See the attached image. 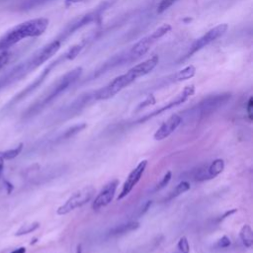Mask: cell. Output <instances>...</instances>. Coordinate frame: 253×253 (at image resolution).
I'll return each mask as SVG.
<instances>
[{"mask_svg":"<svg viewBox=\"0 0 253 253\" xmlns=\"http://www.w3.org/2000/svg\"><path fill=\"white\" fill-rule=\"evenodd\" d=\"M158 61H159V57L157 55H153L147 58L146 60L134 65L126 73L117 76L111 82H109L105 87L94 92V99L108 100L114 97L119 92H121L124 88L127 87L132 82H134L137 78L142 77L148 74L149 72H151L158 64Z\"/></svg>","mask_w":253,"mask_h":253,"instance_id":"1","label":"cell"},{"mask_svg":"<svg viewBox=\"0 0 253 253\" xmlns=\"http://www.w3.org/2000/svg\"><path fill=\"white\" fill-rule=\"evenodd\" d=\"M48 23L46 18H36L14 26L0 38V51L8 50L24 39L42 36L46 31Z\"/></svg>","mask_w":253,"mask_h":253,"instance_id":"2","label":"cell"},{"mask_svg":"<svg viewBox=\"0 0 253 253\" xmlns=\"http://www.w3.org/2000/svg\"><path fill=\"white\" fill-rule=\"evenodd\" d=\"M82 67H75L74 69L66 72L60 78H58L52 86L37 101L35 102L24 114V118L29 119L40 113L46 105L55 100L64 91H66L72 84H74L82 74Z\"/></svg>","mask_w":253,"mask_h":253,"instance_id":"3","label":"cell"},{"mask_svg":"<svg viewBox=\"0 0 253 253\" xmlns=\"http://www.w3.org/2000/svg\"><path fill=\"white\" fill-rule=\"evenodd\" d=\"M83 48V44H75L73 46H71L69 49H67L64 53H62L60 56H58L56 59H54L53 61H51L42 71V73L30 84L28 85L25 89H23L21 92H19L7 105V107H12L13 105L19 103L20 101L24 100L27 96H29L31 93H33L36 89H38L42 84V82L45 80V78L48 76V74L51 72V70L56 67L57 65L67 61V60H72L74 59L78 54L79 52L82 50Z\"/></svg>","mask_w":253,"mask_h":253,"instance_id":"4","label":"cell"},{"mask_svg":"<svg viewBox=\"0 0 253 253\" xmlns=\"http://www.w3.org/2000/svg\"><path fill=\"white\" fill-rule=\"evenodd\" d=\"M115 1L116 0H105V1L101 2L93 10L89 11L88 13L74 18L71 22H69L65 26V28L61 31V33L58 35V37L56 39L62 42L66 39H68L71 35H73L76 31L82 29L83 27L88 26L94 22H100L105 11L108 8H110L115 3Z\"/></svg>","mask_w":253,"mask_h":253,"instance_id":"5","label":"cell"},{"mask_svg":"<svg viewBox=\"0 0 253 253\" xmlns=\"http://www.w3.org/2000/svg\"><path fill=\"white\" fill-rule=\"evenodd\" d=\"M230 97V93H220L208 96L204 98L201 102H199L196 106H194L191 109V112L194 113L197 118L203 119L211 115L224 104H226Z\"/></svg>","mask_w":253,"mask_h":253,"instance_id":"6","label":"cell"},{"mask_svg":"<svg viewBox=\"0 0 253 253\" xmlns=\"http://www.w3.org/2000/svg\"><path fill=\"white\" fill-rule=\"evenodd\" d=\"M95 195V188L93 186H86L74 194H72L60 207L56 210V214L64 215L75 209L81 208L85 204H87Z\"/></svg>","mask_w":253,"mask_h":253,"instance_id":"7","label":"cell"},{"mask_svg":"<svg viewBox=\"0 0 253 253\" xmlns=\"http://www.w3.org/2000/svg\"><path fill=\"white\" fill-rule=\"evenodd\" d=\"M172 27L169 24H163L161 25L158 29H156L154 32H152L149 36L141 39L140 41H138L136 43H134L130 50V56L133 60L143 56L149 49V47L160 38H162L163 36H165L166 34H168L171 31Z\"/></svg>","mask_w":253,"mask_h":253,"instance_id":"8","label":"cell"},{"mask_svg":"<svg viewBox=\"0 0 253 253\" xmlns=\"http://www.w3.org/2000/svg\"><path fill=\"white\" fill-rule=\"evenodd\" d=\"M227 29H228L227 24H219V25L213 27L212 29L209 30L205 35H203L202 37H200L193 42V44L190 46L188 52L185 54V56L181 57L179 62L188 59L189 57L194 55L196 52L200 51L201 49H203L204 47H206L207 45H209L210 43H211L212 42H214L215 40H217L218 38L223 36L225 34V32L227 31Z\"/></svg>","mask_w":253,"mask_h":253,"instance_id":"9","label":"cell"},{"mask_svg":"<svg viewBox=\"0 0 253 253\" xmlns=\"http://www.w3.org/2000/svg\"><path fill=\"white\" fill-rule=\"evenodd\" d=\"M61 43L62 42L59 40L54 39L53 41L45 44L43 47L39 49L36 53H34L29 59L24 61V64L27 67L29 73L40 67L49 58H51L59 50Z\"/></svg>","mask_w":253,"mask_h":253,"instance_id":"10","label":"cell"},{"mask_svg":"<svg viewBox=\"0 0 253 253\" xmlns=\"http://www.w3.org/2000/svg\"><path fill=\"white\" fill-rule=\"evenodd\" d=\"M194 93H195V86H194V85H188V86H186V87L182 90V92H181L179 95H177L173 100H171L168 104L162 106L161 108H159V109H157V110H155V111L149 113L148 115L144 116L143 118L139 119V120L137 121V123H144L145 121H147V120H149V119H151V118H153V117H155V116H157V115H160L161 113H163V112H165V111H167V110H169V109H171V108H173V107H176V106L181 105L182 103H184L185 101H187V99H188L189 97H191Z\"/></svg>","mask_w":253,"mask_h":253,"instance_id":"11","label":"cell"},{"mask_svg":"<svg viewBox=\"0 0 253 253\" xmlns=\"http://www.w3.org/2000/svg\"><path fill=\"white\" fill-rule=\"evenodd\" d=\"M147 166V160H141L134 169L131 170V172L128 174L126 180L125 181L122 190L118 196V201L124 199L125 197H126L131 190L135 187V185L139 182L140 178L142 177V174L144 173V170Z\"/></svg>","mask_w":253,"mask_h":253,"instance_id":"12","label":"cell"},{"mask_svg":"<svg viewBox=\"0 0 253 253\" xmlns=\"http://www.w3.org/2000/svg\"><path fill=\"white\" fill-rule=\"evenodd\" d=\"M118 186H119V181L117 179L106 184L104 186V188L100 191V193L96 196L95 200L93 201L92 209L100 210V209L108 206L113 201Z\"/></svg>","mask_w":253,"mask_h":253,"instance_id":"13","label":"cell"},{"mask_svg":"<svg viewBox=\"0 0 253 253\" xmlns=\"http://www.w3.org/2000/svg\"><path fill=\"white\" fill-rule=\"evenodd\" d=\"M182 123V117L174 114L171 117H169L155 131L153 137L155 140H163L167 138L174 130L177 129V127Z\"/></svg>","mask_w":253,"mask_h":253,"instance_id":"14","label":"cell"},{"mask_svg":"<svg viewBox=\"0 0 253 253\" xmlns=\"http://www.w3.org/2000/svg\"><path fill=\"white\" fill-rule=\"evenodd\" d=\"M139 227V222L135 221V220H131L126 223H122L119 225L114 226L113 228H111L108 232V235L110 236H116V235H122L127 232H130L132 230H135Z\"/></svg>","mask_w":253,"mask_h":253,"instance_id":"15","label":"cell"},{"mask_svg":"<svg viewBox=\"0 0 253 253\" xmlns=\"http://www.w3.org/2000/svg\"><path fill=\"white\" fill-rule=\"evenodd\" d=\"M196 73V68L194 65H188L184 67L183 69L179 70L176 72L174 75L171 76V81L172 82H180L184 80H188L192 78Z\"/></svg>","mask_w":253,"mask_h":253,"instance_id":"16","label":"cell"},{"mask_svg":"<svg viewBox=\"0 0 253 253\" xmlns=\"http://www.w3.org/2000/svg\"><path fill=\"white\" fill-rule=\"evenodd\" d=\"M224 169V161L220 158L214 159L209 166H207V172L209 180L215 178L217 175H219Z\"/></svg>","mask_w":253,"mask_h":253,"instance_id":"17","label":"cell"},{"mask_svg":"<svg viewBox=\"0 0 253 253\" xmlns=\"http://www.w3.org/2000/svg\"><path fill=\"white\" fill-rule=\"evenodd\" d=\"M239 237L242 241V244L245 247L250 248L253 245V231L251 226L248 224H244L239 231Z\"/></svg>","mask_w":253,"mask_h":253,"instance_id":"18","label":"cell"},{"mask_svg":"<svg viewBox=\"0 0 253 253\" xmlns=\"http://www.w3.org/2000/svg\"><path fill=\"white\" fill-rule=\"evenodd\" d=\"M190 188H191V186H190V183H189V182H187V181H182V182H180V183L169 193L168 198H167V201L172 200V199H174V198H176V197H178V196L184 194L185 192L189 191Z\"/></svg>","mask_w":253,"mask_h":253,"instance_id":"19","label":"cell"},{"mask_svg":"<svg viewBox=\"0 0 253 253\" xmlns=\"http://www.w3.org/2000/svg\"><path fill=\"white\" fill-rule=\"evenodd\" d=\"M87 126V125L85 123H81V124H77V125H74L72 126L71 127L67 128L61 135H60V139L63 140V139H68L74 135H76L77 133H79L80 131H82L85 127Z\"/></svg>","mask_w":253,"mask_h":253,"instance_id":"20","label":"cell"},{"mask_svg":"<svg viewBox=\"0 0 253 253\" xmlns=\"http://www.w3.org/2000/svg\"><path fill=\"white\" fill-rule=\"evenodd\" d=\"M24 147L23 143L18 144L15 148L12 149H8V150H4V151H0V157L3 160H11L16 158L18 155H20V153L22 152Z\"/></svg>","mask_w":253,"mask_h":253,"instance_id":"21","label":"cell"},{"mask_svg":"<svg viewBox=\"0 0 253 253\" xmlns=\"http://www.w3.org/2000/svg\"><path fill=\"white\" fill-rule=\"evenodd\" d=\"M40 227V222L38 221H33L31 223H27V224H23L16 232L15 235L16 236H21V235H26L29 233L34 232L35 230H37Z\"/></svg>","mask_w":253,"mask_h":253,"instance_id":"22","label":"cell"},{"mask_svg":"<svg viewBox=\"0 0 253 253\" xmlns=\"http://www.w3.org/2000/svg\"><path fill=\"white\" fill-rule=\"evenodd\" d=\"M49 1L52 0H23L22 3L20 4V9L22 10H31L36 7L42 6Z\"/></svg>","mask_w":253,"mask_h":253,"instance_id":"23","label":"cell"},{"mask_svg":"<svg viewBox=\"0 0 253 253\" xmlns=\"http://www.w3.org/2000/svg\"><path fill=\"white\" fill-rule=\"evenodd\" d=\"M171 178H172V173H171V171H167V172L164 174V176L162 177V179H161V180L158 182V184L155 186L154 191L157 192V191H160V190H162L163 188H165V187L169 184Z\"/></svg>","mask_w":253,"mask_h":253,"instance_id":"24","label":"cell"},{"mask_svg":"<svg viewBox=\"0 0 253 253\" xmlns=\"http://www.w3.org/2000/svg\"><path fill=\"white\" fill-rule=\"evenodd\" d=\"M177 248L180 253H189L190 252V245L189 241L185 236H182L177 244Z\"/></svg>","mask_w":253,"mask_h":253,"instance_id":"25","label":"cell"},{"mask_svg":"<svg viewBox=\"0 0 253 253\" xmlns=\"http://www.w3.org/2000/svg\"><path fill=\"white\" fill-rule=\"evenodd\" d=\"M177 0H161L160 3L157 6V13L161 14L164 11H166L168 8H170Z\"/></svg>","mask_w":253,"mask_h":253,"instance_id":"26","label":"cell"},{"mask_svg":"<svg viewBox=\"0 0 253 253\" xmlns=\"http://www.w3.org/2000/svg\"><path fill=\"white\" fill-rule=\"evenodd\" d=\"M10 59V52L8 50L0 51V69L3 68Z\"/></svg>","mask_w":253,"mask_h":253,"instance_id":"27","label":"cell"},{"mask_svg":"<svg viewBox=\"0 0 253 253\" xmlns=\"http://www.w3.org/2000/svg\"><path fill=\"white\" fill-rule=\"evenodd\" d=\"M230 244H231L230 239L226 235H224L220 239H218V241L216 242V247H218V248H227L228 246H230Z\"/></svg>","mask_w":253,"mask_h":253,"instance_id":"28","label":"cell"},{"mask_svg":"<svg viewBox=\"0 0 253 253\" xmlns=\"http://www.w3.org/2000/svg\"><path fill=\"white\" fill-rule=\"evenodd\" d=\"M153 104H155V99H154V97H153L152 95H150V96H148L143 102H141V103L137 106L136 111H139L140 109H142V108H144V107H146V106L153 105Z\"/></svg>","mask_w":253,"mask_h":253,"instance_id":"29","label":"cell"},{"mask_svg":"<svg viewBox=\"0 0 253 253\" xmlns=\"http://www.w3.org/2000/svg\"><path fill=\"white\" fill-rule=\"evenodd\" d=\"M246 110H247V114H248L249 119L252 120V118H253V98L252 97H250L248 102H247Z\"/></svg>","mask_w":253,"mask_h":253,"instance_id":"30","label":"cell"},{"mask_svg":"<svg viewBox=\"0 0 253 253\" xmlns=\"http://www.w3.org/2000/svg\"><path fill=\"white\" fill-rule=\"evenodd\" d=\"M150 206H151V201H147V202L141 207V209H140V211H139V213H138V216H140V215H142L144 212H146Z\"/></svg>","mask_w":253,"mask_h":253,"instance_id":"31","label":"cell"},{"mask_svg":"<svg viewBox=\"0 0 253 253\" xmlns=\"http://www.w3.org/2000/svg\"><path fill=\"white\" fill-rule=\"evenodd\" d=\"M86 1H88V0H64L66 7H69V6L77 4V3H83V2H86Z\"/></svg>","mask_w":253,"mask_h":253,"instance_id":"32","label":"cell"},{"mask_svg":"<svg viewBox=\"0 0 253 253\" xmlns=\"http://www.w3.org/2000/svg\"><path fill=\"white\" fill-rule=\"evenodd\" d=\"M236 211H237V210H235V209H233V210H230V211H226V212H225L223 215H221V216H220V217H219L217 220H218V221H221V220H223V219H224V218H226L227 216H230L232 213L236 212Z\"/></svg>","mask_w":253,"mask_h":253,"instance_id":"33","label":"cell"},{"mask_svg":"<svg viewBox=\"0 0 253 253\" xmlns=\"http://www.w3.org/2000/svg\"><path fill=\"white\" fill-rule=\"evenodd\" d=\"M5 185H6V188H7V193L10 194L12 192V190H13V185L10 182H8V181H5Z\"/></svg>","mask_w":253,"mask_h":253,"instance_id":"34","label":"cell"},{"mask_svg":"<svg viewBox=\"0 0 253 253\" xmlns=\"http://www.w3.org/2000/svg\"><path fill=\"white\" fill-rule=\"evenodd\" d=\"M11 253H26V248L25 247H20L15 250H13Z\"/></svg>","mask_w":253,"mask_h":253,"instance_id":"35","label":"cell"},{"mask_svg":"<svg viewBox=\"0 0 253 253\" xmlns=\"http://www.w3.org/2000/svg\"><path fill=\"white\" fill-rule=\"evenodd\" d=\"M3 169H4V160L0 157V176H1L2 172H3Z\"/></svg>","mask_w":253,"mask_h":253,"instance_id":"36","label":"cell"},{"mask_svg":"<svg viewBox=\"0 0 253 253\" xmlns=\"http://www.w3.org/2000/svg\"><path fill=\"white\" fill-rule=\"evenodd\" d=\"M82 249H81V245H78L77 246V249H76V253H81Z\"/></svg>","mask_w":253,"mask_h":253,"instance_id":"37","label":"cell"}]
</instances>
